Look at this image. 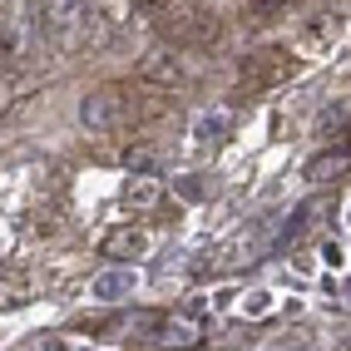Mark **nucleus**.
<instances>
[{"mask_svg":"<svg viewBox=\"0 0 351 351\" xmlns=\"http://www.w3.org/2000/svg\"><path fill=\"white\" fill-rule=\"evenodd\" d=\"M154 114H163V104H134V89H129V84H104V89H89L84 104H80L84 129H99V134L129 129V124H138V119H154Z\"/></svg>","mask_w":351,"mask_h":351,"instance_id":"nucleus-1","label":"nucleus"},{"mask_svg":"<svg viewBox=\"0 0 351 351\" xmlns=\"http://www.w3.org/2000/svg\"><path fill=\"white\" fill-rule=\"evenodd\" d=\"M297 75V60H292V50H257V55H247L243 64H238V84L243 89H277V84H287Z\"/></svg>","mask_w":351,"mask_h":351,"instance_id":"nucleus-2","label":"nucleus"},{"mask_svg":"<svg viewBox=\"0 0 351 351\" xmlns=\"http://www.w3.org/2000/svg\"><path fill=\"white\" fill-rule=\"evenodd\" d=\"M138 326L154 332V341L169 346V351H193V346H203V326H198L193 317H138Z\"/></svg>","mask_w":351,"mask_h":351,"instance_id":"nucleus-3","label":"nucleus"},{"mask_svg":"<svg viewBox=\"0 0 351 351\" xmlns=\"http://www.w3.org/2000/svg\"><path fill=\"white\" fill-rule=\"evenodd\" d=\"M169 40H178V45H208V40H218V20L208 10L169 15Z\"/></svg>","mask_w":351,"mask_h":351,"instance_id":"nucleus-4","label":"nucleus"},{"mask_svg":"<svg viewBox=\"0 0 351 351\" xmlns=\"http://www.w3.org/2000/svg\"><path fill=\"white\" fill-rule=\"evenodd\" d=\"M138 84H158V89H183L189 84V69L178 64V55H149L144 64H138Z\"/></svg>","mask_w":351,"mask_h":351,"instance_id":"nucleus-5","label":"nucleus"},{"mask_svg":"<svg viewBox=\"0 0 351 351\" xmlns=\"http://www.w3.org/2000/svg\"><path fill=\"white\" fill-rule=\"evenodd\" d=\"M144 247L149 243H144V232H138V228H114V232H104V243H99V252L104 257H119V263H124V257H138Z\"/></svg>","mask_w":351,"mask_h":351,"instance_id":"nucleus-6","label":"nucleus"},{"mask_svg":"<svg viewBox=\"0 0 351 351\" xmlns=\"http://www.w3.org/2000/svg\"><path fill=\"white\" fill-rule=\"evenodd\" d=\"M228 129H232V109H218V114H203V119L193 124V138L198 144H218Z\"/></svg>","mask_w":351,"mask_h":351,"instance_id":"nucleus-7","label":"nucleus"},{"mask_svg":"<svg viewBox=\"0 0 351 351\" xmlns=\"http://www.w3.org/2000/svg\"><path fill=\"white\" fill-rule=\"evenodd\" d=\"M326 208H332V203H326V198H307V203H302V208H297V223H287V238L297 243V238H302V232H312V228L322 223V213H326Z\"/></svg>","mask_w":351,"mask_h":351,"instance_id":"nucleus-8","label":"nucleus"},{"mask_svg":"<svg viewBox=\"0 0 351 351\" xmlns=\"http://www.w3.org/2000/svg\"><path fill=\"white\" fill-rule=\"evenodd\" d=\"M124 203H129V208H154V203H158V183H154L149 173H138L129 189H124Z\"/></svg>","mask_w":351,"mask_h":351,"instance_id":"nucleus-9","label":"nucleus"},{"mask_svg":"<svg viewBox=\"0 0 351 351\" xmlns=\"http://www.w3.org/2000/svg\"><path fill=\"white\" fill-rule=\"evenodd\" d=\"M341 169H346V154H322V158H312V163H307V178L326 183V178L341 173Z\"/></svg>","mask_w":351,"mask_h":351,"instance_id":"nucleus-10","label":"nucleus"},{"mask_svg":"<svg viewBox=\"0 0 351 351\" xmlns=\"http://www.w3.org/2000/svg\"><path fill=\"white\" fill-rule=\"evenodd\" d=\"M129 287H134L129 272H109V277H99V282H95V297H124Z\"/></svg>","mask_w":351,"mask_h":351,"instance_id":"nucleus-11","label":"nucleus"},{"mask_svg":"<svg viewBox=\"0 0 351 351\" xmlns=\"http://www.w3.org/2000/svg\"><path fill=\"white\" fill-rule=\"evenodd\" d=\"M20 302H25V282H20V277H0V312L20 307Z\"/></svg>","mask_w":351,"mask_h":351,"instance_id":"nucleus-12","label":"nucleus"},{"mask_svg":"<svg viewBox=\"0 0 351 351\" xmlns=\"http://www.w3.org/2000/svg\"><path fill=\"white\" fill-rule=\"evenodd\" d=\"M297 0H247V10L257 15V20H272V15H282V10H292Z\"/></svg>","mask_w":351,"mask_h":351,"instance_id":"nucleus-13","label":"nucleus"},{"mask_svg":"<svg viewBox=\"0 0 351 351\" xmlns=\"http://www.w3.org/2000/svg\"><path fill=\"white\" fill-rule=\"evenodd\" d=\"M15 50H20V35L15 30H0V60H10Z\"/></svg>","mask_w":351,"mask_h":351,"instance_id":"nucleus-14","label":"nucleus"},{"mask_svg":"<svg viewBox=\"0 0 351 351\" xmlns=\"http://www.w3.org/2000/svg\"><path fill=\"white\" fill-rule=\"evenodd\" d=\"M163 5H173V0H134V10H163Z\"/></svg>","mask_w":351,"mask_h":351,"instance_id":"nucleus-15","label":"nucleus"},{"mask_svg":"<svg viewBox=\"0 0 351 351\" xmlns=\"http://www.w3.org/2000/svg\"><path fill=\"white\" fill-rule=\"evenodd\" d=\"M50 5H69V0H50Z\"/></svg>","mask_w":351,"mask_h":351,"instance_id":"nucleus-16","label":"nucleus"}]
</instances>
